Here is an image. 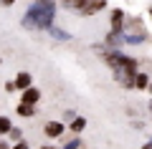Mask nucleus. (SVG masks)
Instances as JSON below:
<instances>
[{
    "label": "nucleus",
    "instance_id": "obj_3",
    "mask_svg": "<svg viewBox=\"0 0 152 149\" xmlns=\"http://www.w3.org/2000/svg\"><path fill=\"white\" fill-rule=\"evenodd\" d=\"M122 36H124V43L129 46H140V43L147 41V28L140 18H124V28H122Z\"/></svg>",
    "mask_w": 152,
    "mask_h": 149
},
{
    "label": "nucleus",
    "instance_id": "obj_9",
    "mask_svg": "<svg viewBox=\"0 0 152 149\" xmlns=\"http://www.w3.org/2000/svg\"><path fill=\"white\" fill-rule=\"evenodd\" d=\"M20 101H26V104H38V101H41V91H38L36 86H28V89H23Z\"/></svg>",
    "mask_w": 152,
    "mask_h": 149
},
{
    "label": "nucleus",
    "instance_id": "obj_5",
    "mask_svg": "<svg viewBox=\"0 0 152 149\" xmlns=\"http://www.w3.org/2000/svg\"><path fill=\"white\" fill-rule=\"evenodd\" d=\"M104 8H107V0H86V3H84V8L79 10V15L89 18V15H96L99 10H104Z\"/></svg>",
    "mask_w": 152,
    "mask_h": 149
},
{
    "label": "nucleus",
    "instance_id": "obj_8",
    "mask_svg": "<svg viewBox=\"0 0 152 149\" xmlns=\"http://www.w3.org/2000/svg\"><path fill=\"white\" fill-rule=\"evenodd\" d=\"M13 84H15V91H18V89L23 91V89H28V86H33V76L28 73V71H20V73L13 78Z\"/></svg>",
    "mask_w": 152,
    "mask_h": 149
},
{
    "label": "nucleus",
    "instance_id": "obj_14",
    "mask_svg": "<svg viewBox=\"0 0 152 149\" xmlns=\"http://www.w3.org/2000/svg\"><path fill=\"white\" fill-rule=\"evenodd\" d=\"M84 3H86V0H61V5H64L66 10H76V13L84 8Z\"/></svg>",
    "mask_w": 152,
    "mask_h": 149
},
{
    "label": "nucleus",
    "instance_id": "obj_6",
    "mask_svg": "<svg viewBox=\"0 0 152 149\" xmlns=\"http://www.w3.org/2000/svg\"><path fill=\"white\" fill-rule=\"evenodd\" d=\"M64 132H66V126H64L61 121H48V124L43 126V134H46L48 139H58Z\"/></svg>",
    "mask_w": 152,
    "mask_h": 149
},
{
    "label": "nucleus",
    "instance_id": "obj_12",
    "mask_svg": "<svg viewBox=\"0 0 152 149\" xmlns=\"http://www.w3.org/2000/svg\"><path fill=\"white\" fill-rule=\"evenodd\" d=\"M48 36L53 38V41H61V43L71 41V33H69V31H64V28H58V25H56V23H53V25L48 28Z\"/></svg>",
    "mask_w": 152,
    "mask_h": 149
},
{
    "label": "nucleus",
    "instance_id": "obj_16",
    "mask_svg": "<svg viewBox=\"0 0 152 149\" xmlns=\"http://www.w3.org/2000/svg\"><path fill=\"white\" fill-rule=\"evenodd\" d=\"M8 139H13V142H20L23 139V129H18V126H10V132L5 134Z\"/></svg>",
    "mask_w": 152,
    "mask_h": 149
},
{
    "label": "nucleus",
    "instance_id": "obj_4",
    "mask_svg": "<svg viewBox=\"0 0 152 149\" xmlns=\"http://www.w3.org/2000/svg\"><path fill=\"white\" fill-rule=\"evenodd\" d=\"M124 18H127V13L122 10V8H112V13H109V31L122 33V28H124Z\"/></svg>",
    "mask_w": 152,
    "mask_h": 149
},
{
    "label": "nucleus",
    "instance_id": "obj_22",
    "mask_svg": "<svg viewBox=\"0 0 152 149\" xmlns=\"http://www.w3.org/2000/svg\"><path fill=\"white\" fill-rule=\"evenodd\" d=\"M142 149H152V142H147V144H145V147H142Z\"/></svg>",
    "mask_w": 152,
    "mask_h": 149
},
{
    "label": "nucleus",
    "instance_id": "obj_20",
    "mask_svg": "<svg viewBox=\"0 0 152 149\" xmlns=\"http://www.w3.org/2000/svg\"><path fill=\"white\" fill-rule=\"evenodd\" d=\"M0 5H5V8H10V5H15V0H0Z\"/></svg>",
    "mask_w": 152,
    "mask_h": 149
},
{
    "label": "nucleus",
    "instance_id": "obj_2",
    "mask_svg": "<svg viewBox=\"0 0 152 149\" xmlns=\"http://www.w3.org/2000/svg\"><path fill=\"white\" fill-rule=\"evenodd\" d=\"M102 58L112 66L117 84L124 86V89H132V81H134V73H137V58L122 53V48H107L102 53Z\"/></svg>",
    "mask_w": 152,
    "mask_h": 149
},
{
    "label": "nucleus",
    "instance_id": "obj_11",
    "mask_svg": "<svg viewBox=\"0 0 152 149\" xmlns=\"http://www.w3.org/2000/svg\"><path fill=\"white\" fill-rule=\"evenodd\" d=\"M15 114H18V116H23V119H33V116H36V104L20 101V104L15 106Z\"/></svg>",
    "mask_w": 152,
    "mask_h": 149
},
{
    "label": "nucleus",
    "instance_id": "obj_10",
    "mask_svg": "<svg viewBox=\"0 0 152 149\" xmlns=\"http://www.w3.org/2000/svg\"><path fill=\"white\" fill-rule=\"evenodd\" d=\"M147 86H150V73H145V71H137V73H134V81H132V89L145 91Z\"/></svg>",
    "mask_w": 152,
    "mask_h": 149
},
{
    "label": "nucleus",
    "instance_id": "obj_7",
    "mask_svg": "<svg viewBox=\"0 0 152 149\" xmlns=\"http://www.w3.org/2000/svg\"><path fill=\"white\" fill-rule=\"evenodd\" d=\"M104 46H107V48H122V46H124V36L117 33V31H109L107 38H104Z\"/></svg>",
    "mask_w": 152,
    "mask_h": 149
},
{
    "label": "nucleus",
    "instance_id": "obj_18",
    "mask_svg": "<svg viewBox=\"0 0 152 149\" xmlns=\"http://www.w3.org/2000/svg\"><path fill=\"white\" fill-rule=\"evenodd\" d=\"M5 91H8V94H13V91H15V84H13V78H10V81H5Z\"/></svg>",
    "mask_w": 152,
    "mask_h": 149
},
{
    "label": "nucleus",
    "instance_id": "obj_17",
    "mask_svg": "<svg viewBox=\"0 0 152 149\" xmlns=\"http://www.w3.org/2000/svg\"><path fill=\"white\" fill-rule=\"evenodd\" d=\"M64 149H81V139H79V137H74V139H71V142L66 144Z\"/></svg>",
    "mask_w": 152,
    "mask_h": 149
},
{
    "label": "nucleus",
    "instance_id": "obj_21",
    "mask_svg": "<svg viewBox=\"0 0 152 149\" xmlns=\"http://www.w3.org/2000/svg\"><path fill=\"white\" fill-rule=\"evenodd\" d=\"M0 149H10V147H8V142H5V139H0Z\"/></svg>",
    "mask_w": 152,
    "mask_h": 149
},
{
    "label": "nucleus",
    "instance_id": "obj_25",
    "mask_svg": "<svg viewBox=\"0 0 152 149\" xmlns=\"http://www.w3.org/2000/svg\"><path fill=\"white\" fill-rule=\"evenodd\" d=\"M150 114H152V99H150Z\"/></svg>",
    "mask_w": 152,
    "mask_h": 149
},
{
    "label": "nucleus",
    "instance_id": "obj_13",
    "mask_svg": "<svg viewBox=\"0 0 152 149\" xmlns=\"http://www.w3.org/2000/svg\"><path fill=\"white\" fill-rule=\"evenodd\" d=\"M69 129H71V134H81L84 129H86V119L84 116H74L71 124H69Z\"/></svg>",
    "mask_w": 152,
    "mask_h": 149
},
{
    "label": "nucleus",
    "instance_id": "obj_23",
    "mask_svg": "<svg viewBox=\"0 0 152 149\" xmlns=\"http://www.w3.org/2000/svg\"><path fill=\"white\" fill-rule=\"evenodd\" d=\"M147 15H150V20H152V5H150V10H147Z\"/></svg>",
    "mask_w": 152,
    "mask_h": 149
},
{
    "label": "nucleus",
    "instance_id": "obj_1",
    "mask_svg": "<svg viewBox=\"0 0 152 149\" xmlns=\"http://www.w3.org/2000/svg\"><path fill=\"white\" fill-rule=\"evenodd\" d=\"M56 10H58L56 0H31L20 23L26 31H48L56 23Z\"/></svg>",
    "mask_w": 152,
    "mask_h": 149
},
{
    "label": "nucleus",
    "instance_id": "obj_19",
    "mask_svg": "<svg viewBox=\"0 0 152 149\" xmlns=\"http://www.w3.org/2000/svg\"><path fill=\"white\" fill-rule=\"evenodd\" d=\"M13 149H31V147H28V144L20 139V142H15V144H13Z\"/></svg>",
    "mask_w": 152,
    "mask_h": 149
},
{
    "label": "nucleus",
    "instance_id": "obj_15",
    "mask_svg": "<svg viewBox=\"0 0 152 149\" xmlns=\"http://www.w3.org/2000/svg\"><path fill=\"white\" fill-rule=\"evenodd\" d=\"M10 126H13V121L8 116H0V137H5L8 132H10Z\"/></svg>",
    "mask_w": 152,
    "mask_h": 149
},
{
    "label": "nucleus",
    "instance_id": "obj_24",
    "mask_svg": "<svg viewBox=\"0 0 152 149\" xmlns=\"http://www.w3.org/2000/svg\"><path fill=\"white\" fill-rule=\"evenodd\" d=\"M41 149H56V147H48V144H46V147H41Z\"/></svg>",
    "mask_w": 152,
    "mask_h": 149
}]
</instances>
